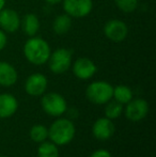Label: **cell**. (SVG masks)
<instances>
[{
  "mask_svg": "<svg viewBox=\"0 0 156 157\" xmlns=\"http://www.w3.org/2000/svg\"><path fill=\"white\" fill-rule=\"evenodd\" d=\"M26 60L33 65H43L47 63L50 56V46L47 41L40 36H30L25 42L23 48Z\"/></svg>",
  "mask_w": 156,
  "mask_h": 157,
  "instance_id": "1",
  "label": "cell"
},
{
  "mask_svg": "<svg viewBox=\"0 0 156 157\" xmlns=\"http://www.w3.org/2000/svg\"><path fill=\"white\" fill-rule=\"evenodd\" d=\"M75 125L70 119L60 118L51 123L48 128V138L56 145H67L74 139Z\"/></svg>",
  "mask_w": 156,
  "mask_h": 157,
  "instance_id": "2",
  "label": "cell"
},
{
  "mask_svg": "<svg viewBox=\"0 0 156 157\" xmlns=\"http://www.w3.org/2000/svg\"><path fill=\"white\" fill-rule=\"evenodd\" d=\"M113 87L104 80H96L91 82L86 89V97L88 101L95 105H105L112 99Z\"/></svg>",
  "mask_w": 156,
  "mask_h": 157,
  "instance_id": "3",
  "label": "cell"
},
{
  "mask_svg": "<svg viewBox=\"0 0 156 157\" xmlns=\"http://www.w3.org/2000/svg\"><path fill=\"white\" fill-rule=\"evenodd\" d=\"M73 62V54L70 49L61 47L50 52L48 58V67L54 74H63L70 70Z\"/></svg>",
  "mask_w": 156,
  "mask_h": 157,
  "instance_id": "4",
  "label": "cell"
},
{
  "mask_svg": "<svg viewBox=\"0 0 156 157\" xmlns=\"http://www.w3.org/2000/svg\"><path fill=\"white\" fill-rule=\"evenodd\" d=\"M41 106L43 111L51 117H60L67 110L65 98L56 92H49L42 95Z\"/></svg>",
  "mask_w": 156,
  "mask_h": 157,
  "instance_id": "5",
  "label": "cell"
},
{
  "mask_svg": "<svg viewBox=\"0 0 156 157\" xmlns=\"http://www.w3.org/2000/svg\"><path fill=\"white\" fill-rule=\"evenodd\" d=\"M64 13L72 18H83L92 12V0H62Z\"/></svg>",
  "mask_w": 156,
  "mask_h": 157,
  "instance_id": "6",
  "label": "cell"
},
{
  "mask_svg": "<svg viewBox=\"0 0 156 157\" xmlns=\"http://www.w3.org/2000/svg\"><path fill=\"white\" fill-rule=\"evenodd\" d=\"M123 110H124L127 120L138 122V121L143 120L148 116L150 106L148 101L143 98H131L126 104L125 109Z\"/></svg>",
  "mask_w": 156,
  "mask_h": 157,
  "instance_id": "7",
  "label": "cell"
},
{
  "mask_svg": "<svg viewBox=\"0 0 156 157\" xmlns=\"http://www.w3.org/2000/svg\"><path fill=\"white\" fill-rule=\"evenodd\" d=\"M103 31L109 41L120 43L124 41L128 35V27L123 21L110 19L104 25Z\"/></svg>",
  "mask_w": 156,
  "mask_h": 157,
  "instance_id": "8",
  "label": "cell"
},
{
  "mask_svg": "<svg viewBox=\"0 0 156 157\" xmlns=\"http://www.w3.org/2000/svg\"><path fill=\"white\" fill-rule=\"evenodd\" d=\"M72 71L76 78L81 80H88L96 74L97 67L91 59L87 57H81L76 59L72 64Z\"/></svg>",
  "mask_w": 156,
  "mask_h": 157,
  "instance_id": "9",
  "label": "cell"
},
{
  "mask_svg": "<svg viewBox=\"0 0 156 157\" xmlns=\"http://www.w3.org/2000/svg\"><path fill=\"white\" fill-rule=\"evenodd\" d=\"M47 77L42 73H33L25 81V91L30 96H42L47 90Z\"/></svg>",
  "mask_w": 156,
  "mask_h": 157,
  "instance_id": "10",
  "label": "cell"
},
{
  "mask_svg": "<svg viewBox=\"0 0 156 157\" xmlns=\"http://www.w3.org/2000/svg\"><path fill=\"white\" fill-rule=\"evenodd\" d=\"M21 28V17L13 9L4 8L0 11V29L6 33H14Z\"/></svg>",
  "mask_w": 156,
  "mask_h": 157,
  "instance_id": "11",
  "label": "cell"
},
{
  "mask_svg": "<svg viewBox=\"0 0 156 157\" xmlns=\"http://www.w3.org/2000/svg\"><path fill=\"white\" fill-rule=\"evenodd\" d=\"M116 127L112 120L108 118H100L92 125V135L98 140H108L113 136Z\"/></svg>",
  "mask_w": 156,
  "mask_h": 157,
  "instance_id": "12",
  "label": "cell"
},
{
  "mask_svg": "<svg viewBox=\"0 0 156 157\" xmlns=\"http://www.w3.org/2000/svg\"><path fill=\"white\" fill-rule=\"evenodd\" d=\"M18 109V101L10 93L0 94V119L11 118Z\"/></svg>",
  "mask_w": 156,
  "mask_h": 157,
  "instance_id": "13",
  "label": "cell"
},
{
  "mask_svg": "<svg viewBox=\"0 0 156 157\" xmlns=\"http://www.w3.org/2000/svg\"><path fill=\"white\" fill-rule=\"evenodd\" d=\"M18 74L14 66L6 61H0V86L12 87L16 83Z\"/></svg>",
  "mask_w": 156,
  "mask_h": 157,
  "instance_id": "14",
  "label": "cell"
},
{
  "mask_svg": "<svg viewBox=\"0 0 156 157\" xmlns=\"http://www.w3.org/2000/svg\"><path fill=\"white\" fill-rule=\"evenodd\" d=\"M41 23L39 17L33 13H28L24 15L23 18H21V28L23 32L28 36H34L38 34Z\"/></svg>",
  "mask_w": 156,
  "mask_h": 157,
  "instance_id": "15",
  "label": "cell"
},
{
  "mask_svg": "<svg viewBox=\"0 0 156 157\" xmlns=\"http://www.w3.org/2000/svg\"><path fill=\"white\" fill-rule=\"evenodd\" d=\"M72 27V17L69 16L67 13L59 14L55 17L52 21V30L56 34L63 35L71 30Z\"/></svg>",
  "mask_w": 156,
  "mask_h": 157,
  "instance_id": "16",
  "label": "cell"
},
{
  "mask_svg": "<svg viewBox=\"0 0 156 157\" xmlns=\"http://www.w3.org/2000/svg\"><path fill=\"white\" fill-rule=\"evenodd\" d=\"M112 98L122 105H126L133 98V91L129 87L124 85H119L113 88Z\"/></svg>",
  "mask_w": 156,
  "mask_h": 157,
  "instance_id": "17",
  "label": "cell"
},
{
  "mask_svg": "<svg viewBox=\"0 0 156 157\" xmlns=\"http://www.w3.org/2000/svg\"><path fill=\"white\" fill-rule=\"evenodd\" d=\"M38 157H59L58 145L51 141H43L38 147Z\"/></svg>",
  "mask_w": 156,
  "mask_h": 157,
  "instance_id": "18",
  "label": "cell"
},
{
  "mask_svg": "<svg viewBox=\"0 0 156 157\" xmlns=\"http://www.w3.org/2000/svg\"><path fill=\"white\" fill-rule=\"evenodd\" d=\"M106 107H105V117L110 120H116L119 117H121L123 112V105L120 103H118L117 101H109L108 103H106Z\"/></svg>",
  "mask_w": 156,
  "mask_h": 157,
  "instance_id": "19",
  "label": "cell"
},
{
  "mask_svg": "<svg viewBox=\"0 0 156 157\" xmlns=\"http://www.w3.org/2000/svg\"><path fill=\"white\" fill-rule=\"evenodd\" d=\"M30 138L36 143H41L48 138V128L42 124H36L30 129Z\"/></svg>",
  "mask_w": 156,
  "mask_h": 157,
  "instance_id": "20",
  "label": "cell"
},
{
  "mask_svg": "<svg viewBox=\"0 0 156 157\" xmlns=\"http://www.w3.org/2000/svg\"><path fill=\"white\" fill-rule=\"evenodd\" d=\"M117 8L123 13H133L138 6V0H115Z\"/></svg>",
  "mask_w": 156,
  "mask_h": 157,
  "instance_id": "21",
  "label": "cell"
},
{
  "mask_svg": "<svg viewBox=\"0 0 156 157\" xmlns=\"http://www.w3.org/2000/svg\"><path fill=\"white\" fill-rule=\"evenodd\" d=\"M90 157H112L110 154V152L107 151L105 149H98L96 151H94L93 153L90 155Z\"/></svg>",
  "mask_w": 156,
  "mask_h": 157,
  "instance_id": "22",
  "label": "cell"
},
{
  "mask_svg": "<svg viewBox=\"0 0 156 157\" xmlns=\"http://www.w3.org/2000/svg\"><path fill=\"white\" fill-rule=\"evenodd\" d=\"M8 44V36H6V33L3 30L0 29V52L2 49H4Z\"/></svg>",
  "mask_w": 156,
  "mask_h": 157,
  "instance_id": "23",
  "label": "cell"
},
{
  "mask_svg": "<svg viewBox=\"0 0 156 157\" xmlns=\"http://www.w3.org/2000/svg\"><path fill=\"white\" fill-rule=\"evenodd\" d=\"M44 1L49 4H58V3H60V2H62V0H44Z\"/></svg>",
  "mask_w": 156,
  "mask_h": 157,
  "instance_id": "24",
  "label": "cell"
},
{
  "mask_svg": "<svg viewBox=\"0 0 156 157\" xmlns=\"http://www.w3.org/2000/svg\"><path fill=\"white\" fill-rule=\"evenodd\" d=\"M6 8V0H0V11Z\"/></svg>",
  "mask_w": 156,
  "mask_h": 157,
  "instance_id": "25",
  "label": "cell"
},
{
  "mask_svg": "<svg viewBox=\"0 0 156 157\" xmlns=\"http://www.w3.org/2000/svg\"><path fill=\"white\" fill-rule=\"evenodd\" d=\"M0 157H9V156H2V155H0Z\"/></svg>",
  "mask_w": 156,
  "mask_h": 157,
  "instance_id": "26",
  "label": "cell"
}]
</instances>
